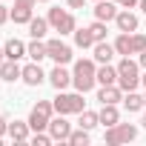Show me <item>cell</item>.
<instances>
[{
	"instance_id": "1",
	"label": "cell",
	"mask_w": 146,
	"mask_h": 146,
	"mask_svg": "<svg viewBox=\"0 0 146 146\" xmlns=\"http://www.w3.org/2000/svg\"><path fill=\"white\" fill-rule=\"evenodd\" d=\"M95 83H98V66H95V60L80 57L75 63V69H72V86L86 95V92L95 89Z\"/></svg>"
},
{
	"instance_id": "2",
	"label": "cell",
	"mask_w": 146,
	"mask_h": 146,
	"mask_svg": "<svg viewBox=\"0 0 146 146\" xmlns=\"http://www.w3.org/2000/svg\"><path fill=\"white\" fill-rule=\"evenodd\" d=\"M52 106L57 115H80L86 109V100H83V92H57Z\"/></svg>"
},
{
	"instance_id": "3",
	"label": "cell",
	"mask_w": 146,
	"mask_h": 146,
	"mask_svg": "<svg viewBox=\"0 0 146 146\" xmlns=\"http://www.w3.org/2000/svg\"><path fill=\"white\" fill-rule=\"evenodd\" d=\"M137 83H140V63H135L132 57H123L117 63V86L123 92H132L137 89Z\"/></svg>"
},
{
	"instance_id": "4",
	"label": "cell",
	"mask_w": 146,
	"mask_h": 146,
	"mask_svg": "<svg viewBox=\"0 0 146 146\" xmlns=\"http://www.w3.org/2000/svg\"><path fill=\"white\" fill-rule=\"evenodd\" d=\"M115 49H117V54H123V57L140 54V52L146 49V35H140V32H120L117 40H115Z\"/></svg>"
},
{
	"instance_id": "5",
	"label": "cell",
	"mask_w": 146,
	"mask_h": 146,
	"mask_svg": "<svg viewBox=\"0 0 146 146\" xmlns=\"http://www.w3.org/2000/svg\"><path fill=\"white\" fill-rule=\"evenodd\" d=\"M46 20H49V26H52L54 32H60V37H63V35H75V29H78V20H75V15H72V12H63L60 6L49 9Z\"/></svg>"
},
{
	"instance_id": "6",
	"label": "cell",
	"mask_w": 146,
	"mask_h": 146,
	"mask_svg": "<svg viewBox=\"0 0 146 146\" xmlns=\"http://www.w3.org/2000/svg\"><path fill=\"white\" fill-rule=\"evenodd\" d=\"M52 112H54L52 100H37V103L32 106V112H29V126H32V132H46V129H49V120H52Z\"/></svg>"
},
{
	"instance_id": "7",
	"label": "cell",
	"mask_w": 146,
	"mask_h": 146,
	"mask_svg": "<svg viewBox=\"0 0 146 146\" xmlns=\"http://www.w3.org/2000/svg\"><path fill=\"white\" fill-rule=\"evenodd\" d=\"M135 137H137V126H132V123L106 126V135H103V140H106L109 146H120V143H129V140H135Z\"/></svg>"
},
{
	"instance_id": "8",
	"label": "cell",
	"mask_w": 146,
	"mask_h": 146,
	"mask_svg": "<svg viewBox=\"0 0 146 146\" xmlns=\"http://www.w3.org/2000/svg\"><path fill=\"white\" fill-rule=\"evenodd\" d=\"M46 52H49V57L54 60V63H72V57H75V54H72V46L69 43H63L60 37H54V40H46Z\"/></svg>"
},
{
	"instance_id": "9",
	"label": "cell",
	"mask_w": 146,
	"mask_h": 146,
	"mask_svg": "<svg viewBox=\"0 0 146 146\" xmlns=\"http://www.w3.org/2000/svg\"><path fill=\"white\" fill-rule=\"evenodd\" d=\"M49 135H52V140H69V135H72V123L66 120V115H57V117H52L49 120V129H46Z\"/></svg>"
},
{
	"instance_id": "10",
	"label": "cell",
	"mask_w": 146,
	"mask_h": 146,
	"mask_svg": "<svg viewBox=\"0 0 146 146\" xmlns=\"http://www.w3.org/2000/svg\"><path fill=\"white\" fill-rule=\"evenodd\" d=\"M46 78H49V75L40 69V63H37V60H32L29 66H23V75H20V80H23L26 86H40Z\"/></svg>"
},
{
	"instance_id": "11",
	"label": "cell",
	"mask_w": 146,
	"mask_h": 146,
	"mask_svg": "<svg viewBox=\"0 0 146 146\" xmlns=\"http://www.w3.org/2000/svg\"><path fill=\"white\" fill-rule=\"evenodd\" d=\"M49 83H52L57 92H63L66 86H72V72H69L63 63H54V69L49 72Z\"/></svg>"
},
{
	"instance_id": "12",
	"label": "cell",
	"mask_w": 146,
	"mask_h": 146,
	"mask_svg": "<svg viewBox=\"0 0 146 146\" xmlns=\"http://www.w3.org/2000/svg\"><path fill=\"white\" fill-rule=\"evenodd\" d=\"M115 17H117V3H115V0H98V3H95V20L109 23Z\"/></svg>"
},
{
	"instance_id": "13",
	"label": "cell",
	"mask_w": 146,
	"mask_h": 146,
	"mask_svg": "<svg viewBox=\"0 0 146 146\" xmlns=\"http://www.w3.org/2000/svg\"><path fill=\"white\" fill-rule=\"evenodd\" d=\"M37 0H15V9H12V20L15 23H29L32 20V6Z\"/></svg>"
},
{
	"instance_id": "14",
	"label": "cell",
	"mask_w": 146,
	"mask_h": 146,
	"mask_svg": "<svg viewBox=\"0 0 146 146\" xmlns=\"http://www.w3.org/2000/svg\"><path fill=\"white\" fill-rule=\"evenodd\" d=\"M20 75H23V66H17V60H3L0 63V80H6V83H15V80H20Z\"/></svg>"
},
{
	"instance_id": "15",
	"label": "cell",
	"mask_w": 146,
	"mask_h": 146,
	"mask_svg": "<svg viewBox=\"0 0 146 146\" xmlns=\"http://www.w3.org/2000/svg\"><path fill=\"white\" fill-rule=\"evenodd\" d=\"M92 49H95V63H112V57L117 54L115 43H106V40H98Z\"/></svg>"
},
{
	"instance_id": "16",
	"label": "cell",
	"mask_w": 146,
	"mask_h": 146,
	"mask_svg": "<svg viewBox=\"0 0 146 146\" xmlns=\"http://www.w3.org/2000/svg\"><path fill=\"white\" fill-rule=\"evenodd\" d=\"M115 23H117V29L120 32H137V15H132V9H123V12H117V17H115Z\"/></svg>"
},
{
	"instance_id": "17",
	"label": "cell",
	"mask_w": 146,
	"mask_h": 146,
	"mask_svg": "<svg viewBox=\"0 0 146 146\" xmlns=\"http://www.w3.org/2000/svg\"><path fill=\"white\" fill-rule=\"evenodd\" d=\"M3 52H6L9 60H20V57H26V43L17 40V37H9L6 46H3Z\"/></svg>"
},
{
	"instance_id": "18",
	"label": "cell",
	"mask_w": 146,
	"mask_h": 146,
	"mask_svg": "<svg viewBox=\"0 0 146 146\" xmlns=\"http://www.w3.org/2000/svg\"><path fill=\"white\" fill-rule=\"evenodd\" d=\"M98 117H100V126H115V123H120V112H117L115 103H103V109L98 112Z\"/></svg>"
},
{
	"instance_id": "19",
	"label": "cell",
	"mask_w": 146,
	"mask_h": 146,
	"mask_svg": "<svg viewBox=\"0 0 146 146\" xmlns=\"http://www.w3.org/2000/svg\"><path fill=\"white\" fill-rule=\"evenodd\" d=\"M29 120L23 123V120H15V123H9V137L15 140V143H26L29 140Z\"/></svg>"
},
{
	"instance_id": "20",
	"label": "cell",
	"mask_w": 146,
	"mask_h": 146,
	"mask_svg": "<svg viewBox=\"0 0 146 146\" xmlns=\"http://www.w3.org/2000/svg\"><path fill=\"white\" fill-rule=\"evenodd\" d=\"M98 83H100V86H112V83H117V66H112V63H100V69H98Z\"/></svg>"
},
{
	"instance_id": "21",
	"label": "cell",
	"mask_w": 146,
	"mask_h": 146,
	"mask_svg": "<svg viewBox=\"0 0 146 146\" xmlns=\"http://www.w3.org/2000/svg\"><path fill=\"white\" fill-rule=\"evenodd\" d=\"M120 92H123V89H120L117 83H112V86H100V89H98V100H100V106H103V103H117V100H120Z\"/></svg>"
},
{
	"instance_id": "22",
	"label": "cell",
	"mask_w": 146,
	"mask_h": 146,
	"mask_svg": "<svg viewBox=\"0 0 146 146\" xmlns=\"http://www.w3.org/2000/svg\"><path fill=\"white\" fill-rule=\"evenodd\" d=\"M98 40H95V35H92V29L86 26V29H75V46L78 49H92Z\"/></svg>"
},
{
	"instance_id": "23",
	"label": "cell",
	"mask_w": 146,
	"mask_h": 146,
	"mask_svg": "<svg viewBox=\"0 0 146 146\" xmlns=\"http://www.w3.org/2000/svg\"><path fill=\"white\" fill-rule=\"evenodd\" d=\"M46 32H49V20H46V17H32V20H29V35H32V37L43 40Z\"/></svg>"
},
{
	"instance_id": "24",
	"label": "cell",
	"mask_w": 146,
	"mask_h": 146,
	"mask_svg": "<svg viewBox=\"0 0 146 146\" xmlns=\"http://www.w3.org/2000/svg\"><path fill=\"white\" fill-rule=\"evenodd\" d=\"M26 54H29L32 60H37V63H40L43 57H49V52H46V43H43V40H37V37H32V43L26 46Z\"/></svg>"
},
{
	"instance_id": "25",
	"label": "cell",
	"mask_w": 146,
	"mask_h": 146,
	"mask_svg": "<svg viewBox=\"0 0 146 146\" xmlns=\"http://www.w3.org/2000/svg\"><path fill=\"white\" fill-rule=\"evenodd\" d=\"M123 106H126V112H140V109L146 106V100H143V95H137V92L132 89V92H126Z\"/></svg>"
},
{
	"instance_id": "26",
	"label": "cell",
	"mask_w": 146,
	"mask_h": 146,
	"mask_svg": "<svg viewBox=\"0 0 146 146\" xmlns=\"http://www.w3.org/2000/svg\"><path fill=\"white\" fill-rule=\"evenodd\" d=\"M89 140H92V137H89V129L80 126V129H72V135H69L66 143H72V146H89Z\"/></svg>"
},
{
	"instance_id": "27",
	"label": "cell",
	"mask_w": 146,
	"mask_h": 146,
	"mask_svg": "<svg viewBox=\"0 0 146 146\" xmlns=\"http://www.w3.org/2000/svg\"><path fill=\"white\" fill-rule=\"evenodd\" d=\"M78 123H80L83 129H89V132H92V129H95V126L100 123V117H98V112H86V109H83V112H80V120H78Z\"/></svg>"
},
{
	"instance_id": "28",
	"label": "cell",
	"mask_w": 146,
	"mask_h": 146,
	"mask_svg": "<svg viewBox=\"0 0 146 146\" xmlns=\"http://www.w3.org/2000/svg\"><path fill=\"white\" fill-rule=\"evenodd\" d=\"M89 29H92L95 40H106V23H103V20H95V23H92Z\"/></svg>"
},
{
	"instance_id": "29",
	"label": "cell",
	"mask_w": 146,
	"mask_h": 146,
	"mask_svg": "<svg viewBox=\"0 0 146 146\" xmlns=\"http://www.w3.org/2000/svg\"><path fill=\"white\" fill-rule=\"evenodd\" d=\"M32 143H35V146H49V143H52V135H49V132H35Z\"/></svg>"
},
{
	"instance_id": "30",
	"label": "cell",
	"mask_w": 146,
	"mask_h": 146,
	"mask_svg": "<svg viewBox=\"0 0 146 146\" xmlns=\"http://www.w3.org/2000/svg\"><path fill=\"white\" fill-rule=\"evenodd\" d=\"M115 3L120 9H135V6H140V0H115Z\"/></svg>"
},
{
	"instance_id": "31",
	"label": "cell",
	"mask_w": 146,
	"mask_h": 146,
	"mask_svg": "<svg viewBox=\"0 0 146 146\" xmlns=\"http://www.w3.org/2000/svg\"><path fill=\"white\" fill-rule=\"evenodd\" d=\"M6 20H12V12H9V9H6L3 3H0V26H3Z\"/></svg>"
},
{
	"instance_id": "32",
	"label": "cell",
	"mask_w": 146,
	"mask_h": 146,
	"mask_svg": "<svg viewBox=\"0 0 146 146\" xmlns=\"http://www.w3.org/2000/svg\"><path fill=\"white\" fill-rule=\"evenodd\" d=\"M66 3H69V9H83L86 0H66Z\"/></svg>"
},
{
	"instance_id": "33",
	"label": "cell",
	"mask_w": 146,
	"mask_h": 146,
	"mask_svg": "<svg viewBox=\"0 0 146 146\" xmlns=\"http://www.w3.org/2000/svg\"><path fill=\"white\" fill-rule=\"evenodd\" d=\"M6 132H9V120H6V117H0V137H3Z\"/></svg>"
},
{
	"instance_id": "34",
	"label": "cell",
	"mask_w": 146,
	"mask_h": 146,
	"mask_svg": "<svg viewBox=\"0 0 146 146\" xmlns=\"http://www.w3.org/2000/svg\"><path fill=\"white\" fill-rule=\"evenodd\" d=\"M137 63H140V66H143V69H146V49H143V52H140V57H137Z\"/></svg>"
},
{
	"instance_id": "35",
	"label": "cell",
	"mask_w": 146,
	"mask_h": 146,
	"mask_svg": "<svg viewBox=\"0 0 146 146\" xmlns=\"http://www.w3.org/2000/svg\"><path fill=\"white\" fill-rule=\"evenodd\" d=\"M140 9H143V17H146V0H140Z\"/></svg>"
},
{
	"instance_id": "36",
	"label": "cell",
	"mask_w": 146,
	"mask_h": 146,
	"mask_svg": "<svg viewBox=\"0 0 146 146\" xmlns=\"http://www.w3.org/2000/svg\"><path fill=\"white\" fill-rule=\"evenodd\" d=\"M3 60H6V52H3V49H0V63H3Z\"/></svg>"
},
{
	"instance_id": "37",
	"label": "cell",
	"mask_w": 146,
	"mask_h": 146,
	"mask_svg": "<svg viewBox=\"0 0 146 146\" xmlns=\"http://www.w3.org/2000/svg\"><path fill=\"white\" fill-rule=\"evenodd\" d=\"M140 123H143V129H146V112H143V120H140Z\"/></svg>"
},
{
	"instance_id": "38",
	"label": "cell",
	"mask_w": 146,
	"mask_h": 146,
	"mask_svg": "<svg viewBox=\"0 0 146 146\" xmlns=\"http://www.w3.org/2000/svg\"><path fill=\"white\" fill-rule=\"evenodd\" d=\"M140 83H143V86H146V75H143V78H140Z\"/></svg>"
},
{
	"instance_id": "39",
	"label": "cell",
	"mask_w": 146,
	"mask_h": 146,
	"mask_svg": "<svg viewBox=\"0 0 146 146\" xmlns=\"http://www.w3.org/2000/svg\"><path fill=\"white\" fill-rule=\"evenodd\" d=\"M37 3H49V0H37Z\"/></svg>"
},
{
	"instance_id": "40",
	"label": "cell",
	"mask_w": 146,
	"mask_h": 146,
	"mask_svg": "<svg viewBox=\"0 0 146 146\" xmlns=\"http://www.w3.org/2000/svg\"><path fill=\"white\" fill-rule=\"evenodd\" d=\"M143 100H146V95H143Z\"/></svg>"
},
{
	"instance_id": "41",
	"label": "cell",
	"mask_w": 146,
	"mask_h": 146,
	"mask_svg": "<svg viewBox=\"0 0 146 146\" xmlns=\"http://www.w3.org/2000/svg\"><path fill=\"white\" fill-rule=\"evenodd\" d=\"M95 3H98V0H95Z\"/></svg>"
}]
</instances>
